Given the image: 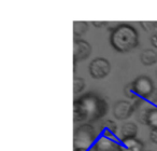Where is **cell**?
Returning <instances> with one entry per match:
<instances>
[{
    "label": "cell",
    "mask_w": 157,
    "mask_h": 151,
    "mask_svg": "<svg viewBox=\"0 0 157 151\" xmlns=\"http://www.w3.org/2000/svg\"><path fill=\"white\" fill-rule=\"evenodd\" d=\"M110 44L120 53H127L139 44V33L130 24L122 23L110 34Z\"/></svg>",
    "instance_id": "1"
},
{
    "label": "cell",
    "mask_w": 157,
    "mask_h": 151,
    "mask_svg": "<svg viewBox=\"0 0 157 151\" xmlns=\"http://www.w3.org/2000/svg\"><path fill=\"white\" fill-rule=\"evenodd\" d=\"M78 101L85 109L88 122L98 120L108 113V109H109L108 101L94 93H87V94L82 95L80 98H78Z\"/></svg>",
    "instance_id": "2"
},
{
    "label": "cell",
    "mask_w": 157,
    "mask_h": 151,
    "mask_svg": "<svg viewBox=\"0 0 157 151\" xmlns=\"http://www.w3.org/2000/svg\"><path fill=\"white\" fill-rule=\"evenodd\" d=\"M97 133L95 127L90 123H84L78 126L74 131L73 145L74 149L90 150V147H94L97 141Z\"/></svg>",
    "instance_id": "3"
},
{
    "label": "cell",
    "mask_w": 157,
    "mask_h": 151,
    "mask_svg": "<svg viewBox=\"0 0 157 151\" xmlns=\"http://www.w3.org/2000/svg\"><path fill=\"white\" fill-rule=\"evenodd\" d=\"M88 70H90V74L94 79H105L111 71V64L105 57H96L90 63Z\"/></svg>",
    "instance_id": "4"
},
{
    "label": "cell",
    "mask_w": 157,
    "mask_h": 151,
    "mask_svg": "<svg viewBox=\"0 0 157 151\" xmlns=\"http://www.w3.org/2000/svg\"><path fill=\"white\" fill-rule=\"evenodd\" d=\"M92 54V46L84 39H76L73 42V61L78 63L88 58Z\"/></svg>",
    "instance_id": "5"
},
{
    "label": "cell",
    "mask_w": 157,
    "mask_h": 151,
    "mask_svg": "<svg viewBox=\"0 0 157 151\" xmlns=\"http://www.w3.org/2000/svg\"><path fill=\"white\" fill-rule=\"evenodd\" d=\"M136 85V89L138 91V94L140 97L146 99L150 97V95L153 93V91L156 89L153 80L148 76H140L133 81Z\"/></svg>",
    "instance_id": "6"
},
{
    "label": "cell",
    "mask_w": 157,
    "mask_h": 151,
    "mask_svg": "<svg viewBox=\"0 0 157 151\" xmlns=\"http://www.w3.org/2000/svg\"><path fill=\"white\" fill-rule=\"evenodd\" d=\"M135 111L133 105L128 101H118L113 106V116L117 120H128Z\"/></svg>",
    "instance_id": "7"
},
{
    "label": "cell",
    "mask_w": 157,
    "mask_h": 151,
    "mask_svg": "<svg viewBox=\"0 0 157 151\" xmlns=\"http://www.w3.org/2000/svg\"><path fill=\"white\" fill-rule=\"evenodd\" d=\"M138 120L142 124L147 125L152 129H157V108L147 107L140 110L138 114Z\"/></svg>",
    "instance_id": "8"
},
{
    "label": "cell",
    "mask_w": 157,
    "mask_h": 151,
    "mask_svg": "<svg viewBox=\"0 0 157 151\" xmlns=\"http://www.w3.org/2000/svg\"><path fill=\"white\" fill-rule=\"evenodd\" d=\"M93 149L94 151H118V144L115 140L101 136L95 142Z\"/></svg>",
    "instance_id": "9"
},
{
    "label": "cell",
    "mask_w": 157,
    "mask_h": 151,
    "mask_svg": "<svg viewBox=\"0 0 157 151\" xmlns=\"http://www.w3.org/2000/svg\"><path fill=\"white\" fill-rule=\"evenodd\" d=\"M118 151H144V145L138 138L122 139L118 144Z\"/></svg>",
    "instance_id": "10"
},
{
    "label": "cell",
    "mask_w": 157,
    "mask_h": 151,
    "mask_svg": "<svg viewBox=\"0 0 157 151\" xmlns=\"http://www.w3.org/2000/svg\"><path fill=\"white\" fill-rule=\"evenodd\" d=\"M100 131L102 136H105V137H108L112 140H115V141L117 140V125L114 121L110 120V119L103 121V123L100 126Z\"/></svg>",
    "instance_id": "11"
},
{
    "label": "cell",
    "mask_w": 157,
    "mask_h": 151,
    "mask_svg": "<svg viewBox=\"0 0 157 151\" xmlns=\"http://www.w3.org/2000/svg\"><path fill=\"white\" fill-rule=\"evenodd\" d=\"M138 125L135 122H126L121 127V136L122 139H131L137 138L138 135Z\"/></svg>",
    "instance_id": "12"
},
{
    "label": "cell",
    "mask_w": 157,
    "mask_h": 151,
    "mask_svg": "<svg viewBox=\"0 0 157 151\" xmlns=\"http://www.w3.org/2000/svg\"><path fill=\"white\" fill-rule=\"evenodd\" d=\"M140 61L144 66H153L157 63V52L153 49H145L140 54Z\"/></svg>",
    "instance_id": "13"
},
{
    "label": "cell",
    "mask_w": 157,
    "mask_h": 151,
    "mask_svg": "<svg viewBox=\"0 0 157 151\" xmlns=\"http://www.w3.org/2000/svg\"><path fill=\"white\" fill-rule=\"evenodd\" d=\"M73 120L74 122H81V121L87 120V113L78 99L74 101L73 103Z\"/></svg>",
    "instance_id": "14"
},
{
    "label": "cell",
    "mask_w": 157,
    "mask_h": 151,
    "mask_svg": "<svg viewBox=\"0 0 157 151\" xmlns=\"http://www.w3.org/2000/svg\"><path fill=\"white\" fill-rule=\"evenodd\" d=\"M90 29V23L84 22V21H78V22L73 23V34L74 36H83Z\"/></svg>",
    "instance_id": "15"
},
{
    "label": "cell",
    "mask_w": 157,
    "mask_h": 151,
    "mask_svg": "<svg viewBox=\"0 0 157 151\" xmlns=\"http://www.w3.org/2000/svg\"><path fill=\"white\" fill-rule=\"evenodd\" d=\"M124 94L127 98L132 99V101H135V99H137L138 97H140L139 94H138V91H137V89H136V85H135V83H133V81L125 85Z\"/></svg>",
    "instance_id": "16"
},
{
    "label": "cell",
    "mask_w": 157,
    "mask_h": 151,
    "mask_svg": "<svg viewBox=\"0 0 157 151\" xmlns=\"http://www.w3.org/2000/svg\"><path fill=\"white\" fill-rule=\"evenodd\" d=\"M86 86V82L83 78L76 77L73 80V93L74 94H80L81 92H83L84 89Z\"/></svg>",
    "instance_id": "17"
},
{
    "label": "cell",
    "mask_w": 157,
    "mask_h": 151,
    "mask_svg": "<svg viewBox=\"0 0 157 151\" xmlns=\"http://www.w3.org/2000/svg\"><path fill=\"white\" fill-rule=\"evenodd\" d=\"M140 26L142 27V29H143L144 31H146V33H150V31H153L154 29L157 28V22H140L139 23Z\"/></svg>",
    "instance_id": "18"
},
{
    "label": "cell",
    "mask_w": 157,
    "mask_h": 151,
    "mask_svg": "<svg viewBox=\"0 0 157 151\" xmlns=\"http://www.w3.org/2000/svg\"><path fill=\"white\" fill-rule=\"evenodd\" d=\"M146 101H148V103L152 104V105H156L157 104V88L153 91V93L150 95V97L146 99Z\"/></svg>",
    "instance_id": "19"
},
{
    "label": "cell",
    "mask_w": 157,
    "mask_h": 151,
    "mask_svg": "<svg viewBox=\"0 0 157 151\" xmlns=\"http://www.w3.org/2000/svg\"><path fill=\"white\" fill-rule=\"evenodd\" d=\"M122 24V23L120 22H105V26L107 27L108 29H109L110 31H113L115 28H117L120 25Z\"/></svg>",
    "instance_id": "20"
},
{
    "label": "cell",
    "mask_w": 157,
    "mask_h": 151,
    "mask_svg": "<svg viewBox=\"0 0 157 151\" xmlns=\"http://www.w3.org/2000/svg\"><path fill=\"white\" fill-rule=\"evenodd\" d=\"M144 101H145V99L142 98V97H138L137 99H135V101H133V104H132L133 107H135V110L136 109H139V108H141L142 106H143Z\"/></svg>",
    "instance_id": "21"
},
{
    "label": "cell",
    "mask_w": 157,
    "mask_h": 151,
    "mask_svg": "<svg viewBox=\"0 0 157 151\" xmlns=\"http://www.w3.org/2000/svg\"><path fill=\"white\" fill-rule=\"evenodd\" d=\"M150 139L153 144L157 145V129H152L150 132Z\"/></svg>",
    "instance_id": "22"
},
{
    "label": "cell",
    "mask_w": 157,
    "mask_h": 151,
    "mask_svg": "<svg viewBox=\"0 0 157 151\" xmlns=\"http://www.w3.org/2000/svg\"><path fill=\"white\" fill-rule=\"evenodd\" d=\"M151 44H152L155 49H157V33H155L154 35L151 37Z\"/></svg>",
    "instance_id": "23"
},
{
    "label": "cell",
    "mask_w": 157,
    "mask_h": 151,
    "mask_svg": "<svg viewBox=\"0 0 157 151\" xmlns=\"http://www.w3.org/2000/svg\"><path fill=\"white\" fill-rule=\"evenodd\" d=\"M92 24L94 25L95 27H97V28H101V27H103L105 25V22H99V21H94V22H92Z\"/></svg>",
    "instance_id": "24"
},
{
    "label": "cell",
    "mask_w": 157,
    "mask_h": 151,
    "mask_svg": "<svg viewBox=\"0 0 157 151\" xmlns=\"http://www.w3.org/2000/svg\"><path fill=\"white\" fill-rule=\"evenodd\" d=\"M73 151H90V150H82V149H74Z\"/></svg>",
    "instance_id": "25"
},
{
    "label": "cell",
    "mask_w": 157,
    "mask_h": 151,
    "mask_svg": "<svg viewBox=\"0 0 157 151\" xmlns=\"http://www.w3.org/2000/svg\"><path fill=\"white\" fill-rule=\"evenodd\" d=\"M156 77H157V70H156Z\"/></svg>",
    "instance_id": "26"
},
{
    "label": "cell",
    "mask_w": 157,
    "mask_h": 151,
    "mask_svg": "<svg viewBox=\"0 0 157 151\" xmlns=\"http://www.w3.org/2000/svg\"><path fill=\"white\" fill-rule=\"evenodd\" d=\"M147 151H152V150H147Z\"/></svg>",
    "instance_id": "27"
}]
</instances>
